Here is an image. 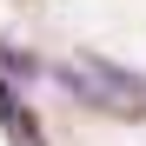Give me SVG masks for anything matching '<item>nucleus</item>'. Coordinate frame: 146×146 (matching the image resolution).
I'll list each match as a JSON object with an SVG mask.
<instances>
[{"label": "nucleus", "mask_w": 146, "mask_h": 146, "mask_svg": "<svg viewBox=\"0 0 146 146\" xmlns=\"http://www.w3.org/2000/svg\"><path fill=\"white\" fill-rule=\"evenodd\" d=\"M46 80H53L60 93H73L80 106H93V113H133L126 100H146V80H139V73L113 66L100 53H86L80 66H46Z\"/></svg>", "instance_id": "f257e3e1"}, {"label": "nucleus", "mask_w": 146, "mask_h": 146, "mask_svg": "<svg viewBox=\"0 0 146 146\" xmlns=\"http://www.w3.org/2000/svg\"><path fill=\"white\" fill-rule=\"evenodd\" d=\"M0 126H7V139H13V146H40L33 119H27V100H20L13 86H0Z\"/></svg>", "instance_id": "f03ea898"}, {"label": "nucleus", "mask_w": 146, "mask_h": 146, "mask_svg": "<svg viewBox=\"0 0 146 146\" xmlns=\"http://www.w3.org/2000/svg\"><path fill=\"white\" fill-rule=\"evenodd\" d=\"M0 66H7V73H20V80H40V60H27V53H20V46H0Z\"/></svg>", "instance_id": "7ed1b4c3"}]
</instances>
